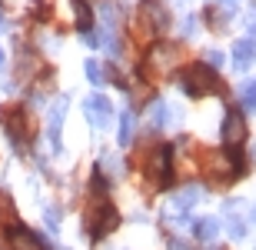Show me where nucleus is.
I'll return each instance as SVG.
<instances>
[{
	"instance_id": "obj_26",
	"label": "nucleus",
	"mask_w": 256,
	"mask_h": 250,
	"mask_svg": "<svg viewBox=\"0 0 256 250\" xmlns=\"http://www.w3.org/2000/svg\"><path fill=\"white\" fill-rule=\"evenodd\" d=\"M4 27H7V20H4V17H0V30H4Z\"/></svg>"
},
{
	"instance_id": "obj_5",
	"label": "nucleus",
	"mask_w": 256,
	"mask_h": 250,
	"mask_svg": "<svg viewBox=\"0 0 256 250\" xmlns=\"http://www.w3.org/2000/svg\"><path fill=\"white\" fill-rule=\"evenodd\" d=\"M223 140H226L230 147H236L246 140V120H243V114L240 110H230L226 120H223Z\"/></svg>"
},
{
	"instance_id": "obj_4",
	"label": "nucleus",
	"mask_w": 256,
	"mask_h": 250,
	"mask_svg": "<svg viewBox=\"0 0 256 250\" xmlns=\"http://www.w3.org/2000/svg\"><path fill=\"white\" fill-rule=\"evenodd\" d=\"M200 197H203V187H200V183H186L183 190L173 193V200H170L166 210H170V213H186L190 207H196V203H200Z\"/></svg>"
},
{
	"instance_id": "obj_12",
	"label": "nucleus",
	"mask_w": 256,
	"mask_h": 250,
	"mask_svg": "<svg viewBox=\"0 0 256 250\" xmlns=\"http://www.w3.org/2000/svg\"><path fill=\"white\" fill-rule=\"evenodd\" d=\"M193 233H196L203 243H213V240H216V233H220V220H216V217H203V220L193 223Z\"/></svg>"
},
{
	"instance_id": "obj_19",
	"label": "nucleus",
	"mask_w": 256,
	"mask_h": 250,
	"mask_svg": "<svg viewBox=\"0 0 256 250\" xmlns=\"http://www.w3.org/2000/svg\"><path fill=\"white\" fill-rule=\"evenodd\" d=\"M100 170H110V177H114V180H116V177H124V164H120L114 154H106L104 160H100Z\"/></svg>"
},
{
	"instance_id": "obj_18",
	"label": "nucleus",
	"mask_w": 256,
	"mask_h": 250,
	"mask_svg": "<svg viewBox=\"0 0 256 250\" xmlns=\"http://www.w3.org/2000/svg\"><path fill=\"white\" fill-rule=\"evenodd\" d=\"M243 110H246V114H256V80H250V84L243 87Z\"/></svg>"
},
{
	"instance_id": "obj_1",
	"label": "nucleus",
	"mask_w": 256,
	"mask_h": 250,
	"mask_svg": "<svg viewBox=\"0 0 256 250\" xmlns=\"http://www.w3.org/2000/svg\"><path fill=\"white\" fill-rule=\"evenodd\" d=\"M94 190H96V203L86 210V230H90V237H94V240H100V237H106L110 230H116L120 213H116L114 207L100 197V193H104V180H100V177L94 180Z\"/></svg>"
},
{
	"instance_id": "obj_21",
	"label": "nucleus",
	"mask_w": 256,
	"mask_h": 250,
	"mask_svg": "<svg viewBox=\"0 0 256 250\" xmlns=\"http://www.w3.org/2000/svg\"><path fill=\"white\" fill-rule=\"evenodd\" d=\"M226 10H210V24H213V27H223V24H226Z\"/></svg>"
},
{
	"instance_id": "obj_2",
	"label": "nucleus",
	"mask_w": 256,
	"mask_h": 250,
	"mask_svg": "<svg viewBox=\"0 0 256 250\" xmlns=\"http://www.w3.org/2000/svg\"><path fill=\"white\" fill-rule=\"evenodd\" d=\"M180 84H183V90H186L190 97H206V94H213V90H223L216 70L206 67V64H193V67H186V74L180 77Z\"/></svg>"
},
{
	"instance_id": "obj_25",
	"label": "nucleus",
	"mask_w": 256,
	"mask_h": 250,
	"mask_svg": "<svg viewBox=\"0 0 256 250\" xmlns=\"http://www.w3.org/2000/svg\"><path fill=\"white\" fill-rule=\"evenodd\" d=\"M170 250H190V247H186L183 240H170Z\"/></svg>"
},
{
	"instance_id": "obj_29",
	"label": "nucleus",
	"mask_w": 256,
	"mask_h": 250,
	"mask_svg": "<svg viewBox=\"0 0 256 250\" xmlns=\"http://www.w3.org/2000/svg\"><path fill=\"white\" fill-rule=\"evenodd\" d=\"M253 217H256V210H253Z\"/></svg>"
},
{
	"instance_id": "obj_3",
	"label": "nucleus",
	"mask_w": 256,
	"mask_h": 250,
	"mask_svg": "<svg viewBox=\"0 0 256 250\" xmlns=\"http://www.w3.org/2000/svg\"><path fill=\"white\" fill-rule=\"evenodd\" d=\"M84 114H86V120H90L96 130H104V127H110V120H114V107H110V100H106V97L94 94V97H86Z\"/></svg>"
},
{
	"instance_id": "obj_24",
	"label": "nucleus",
	"mask_w": 256,
	"mask_h": 250,
	"mask_svg": "<svg viewBox=\"0 0 256 250\" xmlns=\"http://www.w3.org/2000/svg\"><path fill=\"white\" fill-rule=\"evenodd\" d=\"M246 24H250V37H256V10H250V17H246Z\"/></svg>"
},
{
	"instance_id": "obj_20",
	"label": "nucleus",
	"mask_w": 256,
	"mask_h": 250,
	"mask_svg": "<svg viewBox=\"0 0 256 250\" xmlns=\"http://www.w3.org/2000/svg\"><path fill=\"white\" fill-rule=\"evenodd\" d=\"M86 77H90V84H104V70H100V64L96 60H86Z\"/></svg>"
},
{
	"instance_id": "obj_22",
	"label": "nucleus",
	"mask_w": 256,
	"mask_h": 250,
	"mask_svg": "<svg viewBox=\"0 0 256 250\" xmlns=\"http://www.w3.org/2000/svg\"><path fill=\"white\" fill-rule=\"evenodd\" d=\"M57 223H60V210H57V207H47V227H50V230H57Z\"/></svg>"
},
{
	"instance_id": "obj_17",
	"label": "nucleus",
	"mask_w": 256,
	"mask_h": 250,
	"mask_svg": "<svg viewBox=\"0 0 256 250\" xmlns=\"http://www.w3.org/2000/svg\"><path fill=\"white\" fill-rule=\"evenodd\" d=\"M0 223H7V227H17V210H14V203L0 193Z\"/></svg>"
},
{
	"instance_id": "obj_15",
	"label": "nucleus",
	"mask_w": 256,
	"mask_h": 250,
	"mask_svg": "<svg viewBox=\"0 0 256 250\" xmlns=\"http://www.w3.org/2000/svg\"><path fill=\"white\" fill-rule=\"evenodd\" d=\"M74 10H76V27L90 34V24H94V10L86 7V0H74Z\"/></svg>"
},
{
	"instance_id": "obj_23",
	"label": "nucleus",
	"mask_w": 256,
	"mask_h": 250,
	"mask_svg": "<svg viewBox=\"0 0 256 250\" xmlns=\"http://www.w3.org/2000/svg\"><path fill=\"white\" fill-rule=\"evenodd\" d=\"M206 60L213 64V67H223V54H220V50H210V54H206Z\"/></svg>"
},
{
	"instance_id": "obj_10",
	"label": "nucleus",
	"mask_w": 256,
	"mask_h": 250,
	"mask_svg": "<svg viewBox=\"0 0 256 250\" xmlns=\"http://www.w3.org/2000/svg\"><path fill=\"white\" fill-rule=\"evenodd\" d=\"M253 60H256V40H253V37L240 40L236 50H233V64H236V70H246Z\"/></svg>"
},
{
	"instance_id": "obj_7",
	"label": "nucleus",
	"mask_w": 256,
	"mask_h": 250,
	"mask_svg": "<svg viewBox=\"0 0 256 250\" xmlns=\"http://www.w3.org/2000/svg\"><path fill=\"white\" fill-rule=\"evenodd\" d=\"M10 247L14 250H47V243L40 240L34 230H27V227H10Z\"/></svg>"
},
{
	"instance_id": "obj_6",
	"label": "nucleus",
	"mask_w": 256,
	"mask_h": 250,
	"mask_svg": "<svg viewBox=\"0 0 256 250\" xmlns=\"http://www.w3.org/2000/svg\"><path fill=\"white\" fill-rule=\"evenodd\" d=\"M64 117H66V97H60L57 104L50 107V117H47V137H50V147L60 150V127H64Z\"/></svg>"
},
{
	"instance_id": "obj_11",
	"label": "nucleus",
	"mask_w": 256,
	"mask_h": 250,
	"mask_svg": "<svg viewBox=\"0 0 256 250\" xmlns=\"http://www.w3.org/2000/svg\"><path fill=\"white\" fill-rule=\"evenodd\" d=\"M176 60H180V50L176 47H156L150 54V67L163 74V70H170V64H176Z\"/></svg>"
},
{
	"instance_id": "obj_9",
	"label": "nucleus",
	"mask_w": 256,
	"mask_h": 250,
	"mask_svg": "<svg viewBox=\"0 0 256 250\" xmlns=\"http://www.w3.org/2000/svg\"><path fill=\"white\" fill-rule=\"evenodd\" d=\"M4 124H7L10 137H14L17 144H24V137H27V114H24L20 107H10V110H4Z\"/></svg>"
},
{
	"instance_id": "obj_28",
	"label": "nucleus",
	"mask_w": 256,
	"mask_h": 250,
	"mask_svg": "<svg viewBox=\"0 0 256 250\" xmlns=\"http://www.w3.org/2000/svg\"><path fill=\"white\" fill-rule=\"evenodd\" d=\"M226 4H233V0H226Z\"/></svg>"
},
{
	"instance_id": "obj_27",
	"label": "nucleus",
	"mask_w": 256,
	"mask_h": 250,
	"mask_svg": "<svg viewBox=\"0 0 256 250\" xmlns=\"http://www.w3.org/2000/svg\"><path fill=\"white\" fill-rule=\"evenodd\" d=\"M0 67H4V50H0Z\"/></svg>"
},
{
	"instance_id": "obj_14",
	"label": "nucleus",
	"mask_w": 256,
	"mask_h": 250,
	"mask_svg": "<svg viewBox=\"0 0 256 250\" xmlns=\"http://www.w3.org/2000/svg\"><path fill=\"white\" fill-rule=\"evenodd\" d=\"M133 130H136V117H133V110H124V114H120V144L124 147H130Z\"/></svg>"
},
{
	"instance_id": "obj_8",
	"label": "nucleus",
	"mask_w": 256,
	"mask_h": 250,
	"mask_svg": "<svg viewBox=\"0 0 256 250\" xmlns=\"http://www.w3.org/2000/svg\"><path fill=\"white\" fill-rule=\"evenodd\" d=\"M140 14H143V20H146L153 30H163L166 24H170V14H166V7H163L160 0H143Z\"/></svg>"
},
{
	"instance_id": "obj_13",
	"label": "nucleus",
	"mask_w": 256,
	"mask_h": 250,
	"mask_svg": "<svg viewBox=\"0 0 256 250\" xmlns=\"http://www.w3.org/2000/svg\"><path fill=\"white\" fill-rule=\"evenodd\" d=\"M230 217H226V230H230V237H236V240H243V237H246V220H243V217H240L236 213V207H233V203H230Z\"/></svg>"
},
{
	"instance_id": "obj_16",
	"label": "nucleus",
	"mask_w": 256,
	"mask_h": 250,
	"mask_svg": "<svg viewBox=\"0 0 256 250\" xmlns=\"http://www.w3.org/2000/svg\"><path fill=\"white\" fill-rule=\"evenodd\" d=\"M166 117H170V107L163 104V100H156V104L150 107V117H146V120H150L153 130H160V127H166Z\"/></svg>"
}]
</instances>
